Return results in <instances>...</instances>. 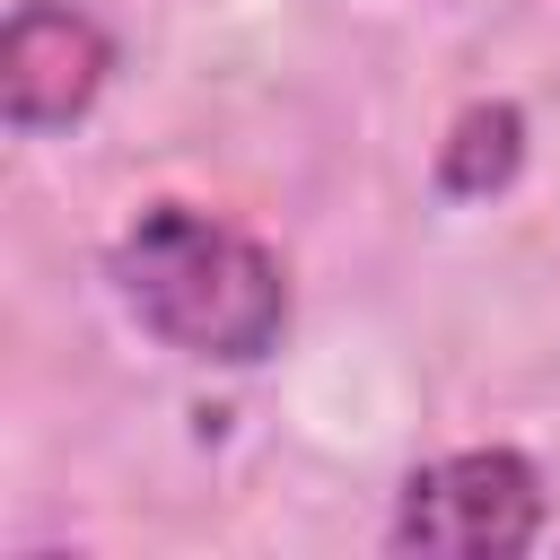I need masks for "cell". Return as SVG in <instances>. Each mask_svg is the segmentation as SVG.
I'll return each mask as SVG.
<instances>
[{
    "mask_svg": "<svg viewBox=\"0 0 560 560\" xmlns=\"http://www.w3.org/2000/svg\"><path fill=\"white\" fill-rule=\"evenodd\" d=\"M114 289L122 306L184 359H219V368H254L280 332H289V280L280 262L210 219V210H140L114 245Z\"/></svg>",
    "mask_w": 560,
    "mask_h": 560,
    "instance_id": "1",
    "label": "cell"
},
{
    "mask_svg": "<svg viewBox=\"0 0 560 560\" xmlns=\"http://www.w3.org/2000/svg\"><path fill=\"white\" fill-rule=\"evenodd\" d=\"M542 534V472L516 446H464L402 481L394 542L438 560H508Z\"/></svg>",
    "mask_w": 560,
    "mask_h": 560,
    "instance_id": "2",
    "label": "cell"
},
{
    "mask_svg": "<svg viewBox=\"0 0 560 560\" xmlns=\"http://www.w3.org/2000/svg\"><path fill=\"white\" fill-rule=\"evenodd\" d=\"M114 79V35L79 0H26L0 26V114L18 131H61L79 122Z\"/></svg>",
    "mask_w": 560,
    "mask_h": 560,
    "instance_id": "3",
    "label": "cell"
},
{
    "mask_svg": "<svg viewBox=\"0 0 560 560\" xmlns=\"http://www.w3.org/2000/svg\"><path fill=\"white\" fill-rule=\"evenodd\" d=\"M516 166H525V114H516V105H472V114L446 131V149H438V184H446L455 201L499 192Z\"/></svg>",
    "mask_w": 560,
    "mask_h": 560,
    "instance_id": "4",
    "label": "cell"
}]
</instances>
